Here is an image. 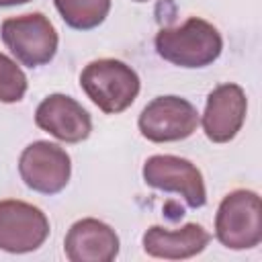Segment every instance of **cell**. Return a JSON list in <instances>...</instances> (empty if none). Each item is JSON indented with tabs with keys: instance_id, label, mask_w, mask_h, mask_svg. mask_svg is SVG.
<instances>
[{
	"instance_id": "cell-2",
	"label": "cell",
	"mask_w": 262,
	"mask_h": 262,
	"mask_svg": "<svg viewBox=\"0 0 262 262\" xmlns=\"http://www.w3.org/2000/svg\"><path fill=\"white\" fill-rule=\"evenodd\" d=\"M80 86L106 115L123 113L139 94L137 72L119 59H94L80 74Z\"/></svg>"
},
{
	"instance_id": "cell-9",
	"label": "cell",
	"mask_w": 262,
	"mask_h": 262,
	"mask_svg": "<svg viewBox=\"0 0 262 262\" xmlns=\"http://www.w3.org/2000/svg\"><path fill=\"white\" fill-rule=\"evenodd\" d=\"M248 113V98L237 84H219L207 96L203 131L213 143L231 141L242 129Z\"/></svg>"
},
{
	"instance_id": "cell-5",
	"label": "cell",
	"mask_w": 262,
	"mask_h": 262,
	"mask_svg": "<svg viewBox=\"0 0 262 262\" xmlns=\"http://www.w3.org/2000/svg\"><path fill=\"white\" fill-rule=\"evenodd\" d=\"M199 113L186 98L158 96L139 115L137 127L141 135L154 143L180 141L196 131Z\"/></svg>"
},
{
	"instance_id": "cell-13",
	"label": "cell",
	"mask_w": 262,
	"mask_h": 262,
	"mask_svg": "<svg viewBox=\"0 0 262 262\" xmlns=\"http://www.w3.org/2000/svg\"><path fill=\"white\" fill-rule=\"evenodd\" d=\"M53 2L66 25L78 31H90L98 27L111 10V0H53Z\"/></svg>"
},
{
	"instance_id": "cell-6",
	"label": "cell",
	"mask_w": 262,
	"mask_h": 262,
	"mask_svg": "<svg viewBox=\"0 0 262 262\" xmlns=\"http://www.w3.org/2000/svg\"><path fill=\"white\" fill-rule=\"evenodd\" d=\"M18 172L25 184L41 194H55L66 188L72 174V160L63 147L51 141H33L18 158Z\"/></svg>"
},
{
	"instance_id": "cell-7",
	"label": "cell",
	"mask_w": 262,
	"mask_h": 262,
	"mask_svg": "<svg viewBox=\"0 0 262 262\" xmlns=\"http://www.w3.org/2000/svg\"><path fill=\"white\" fill-rule=\"evenodd\" d=\"M143 180L151 188L180 194L192 209H201L207 203L203 174L192 162L184 158L170 154L147 158L143 164Z\"/></svg>"
},
{
	"instance_id": "cell-8",
	"label": "cell",
	"mask_w": 262,
	"mask_h": 262,
	"mask_svg": "<svg viewBox=\"0 0 262 262\" xmlns=\"http://www.w3.org/2000/svg\"><path fill=\"white\" fill-rule=\"evenodd\" d=\"M49 235L45 213L25 201H0V250L25 254L41 248Z\"/></svg>"
},
{
	"instance_id": "cell-12",
	"label": "cell",
	"mask_w": 262,
	"mask_h": 262,
	"mask_svg": "<svg viewBox=\"0 0 262 262\" xmlns=\"http://www.w3.org/2000/svg\"><path fill=\"white\" fill-rule=\"evenodd\" d=\"M211 242V233L199 223H186L180 229L151 225L143 233V250L154 258L182 260L201 254Z\"/></svg>"
},
{
	"instance_id": "cell-3",
	"label": "cell",
	"mask_w": 262,
	"mask_h": 262,
	"mask_svg": "<svg viewBox=\"0 0 262 262\" xmlns=\"http://www.w3.org/2000/svg\"><path fill=\"white\" fill-rule=\"evenodd\" d=\"M215 235L229 250H250L262 239V205L254 190H231L219 203Z\"/></svg>"
},
{
	"instance_id": "cell-4",
	"label": "cell",
	"mask_w": 262,
	"mask_h": 262,
	"mask_svg": "<svg viewBox=\"0 0 262 262\" xmlns=\"http://www.w3.org/2000/svg\"><path fill=\"white\" fill-rule=\"evenodd\" d=\"M0 37L10 53L29 68L49 63L57 51V31L41 12L10 16L0 27Z\"/></svg>"
},
{
	"instance_id": "cell-11",
	"label": "cell",
	"mask_w": 262,
	"mask_h": 262,
	"mask_svg": "<svg viewBox=\"0 0 262 262\" xmlns=\"http://www.w3.org/2000/svg\"><path fill=\"white\" fill-rule=\"evenodd\" d=\"M63 252L72 262H111L119 254V235L104 221L86 217L70 227Z\"/></svg>"
},
{
	"instance_id": "cell-15",
	"label": "cell",
	"mask_w": 262,
	"mask_h": 262,
	"mask_svg": "<svg viewBox=\"0 0 262 262\" xmlns=\"http://www.w3.org/2000/svg\"><path fill=\"white\" fill-rule=\"evenodd\" d=\"M29 0H0V6H16V4H25Z\"/></svg>"
},
{
	"instance_id": "cell-10",
	"label": "cell",
	"mask_w": 262,
	"mask_h": 262,
	"mask_svg": "<svg viewBox=\"0 0 262 262\" xmlns=\"http://www.w3.org/2000/svg\"><path fill=\"white\" fill-rule=\"evenodd\" d=\"M35 123L39 129L66 143H80L88 139L92 131V119L88 111L66 94H49L35 111Z\"/></svg>"
},
{
	"instance_id": "cell-16",
	"label": "cell",
	"mask_w": 262,
	"mask_h": 262,
	"mask_svg": "<svg viewBox=\"0 0 262 262\" xmlns=\"http://www.w3.org/2000/svg\"><path fill=\"white\" fill-rule=\"evenodd\" d=\"M133 2H145V0H133Z\"/></svg>"
},
{
	"instance_id": "cell-1",
	"label": "cell",
	"mask_w": 262,
	"mask_h": 262,
	"mask_svg": "<svg viewBox=\"0 0 262 262\" xmlns=\"http://www.w3.org/2000/svg\"><path fill=\"white\" fill-rule=\"evenodd\" d=\"M154 45L162 59L180 68H205L223 51L221 33L199 16H190L180 27L160 29Z\"/></svg>"
},
{
	"instance_id": "cell-14",
	"label": "cell",
	"mask_w": 262,
	"mask_h": 262,
	"mask_svg": "<svg viewBox=\"0 0 262 262\" xmlns=\"http://www.w3.org/2000/svg\"><path fill=\"white\" fill-rule=\"evenodd\" d=\"M27 76L8 55L0 53V102H18L27 92Z\"/></svg>"
}]
</instances>
